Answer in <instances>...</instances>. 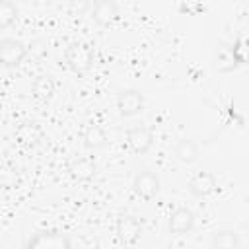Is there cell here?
<instances>
[{
	"instance_id": "obj_3",
	"label": "cell",
	"mask_w": 249,
	"mask_h": 249,
	"mask_svg": "<svg viewBox=\"0 0 249 249\" xmlns=\"http://www.w3.org/2000/svg\"><path fill=\"white\" fill-rule=\"evenodd\" d=\"M115 103H117V111L121 117H134V115H140L144 111L146 99L138 89L126 88V89H121L117 93Z\"/></svg>"
},
{
	"instance_id": "obj_15",
	"label": "cell",
	"mask_w": 249,
	"mask_h": 249,
	"mask_svg": "<svg viewBox=\"0 0 249 249\" xmlns=\"http://www.w3.org/2000/svg\"><path fill=\"white\" fill-rule=\"evenodd\" d=\"M173 154H175V158H177L181 163L191 165V163H195V161L198 160V146H196V142H193L191 138H181V140L175 144Z\"/></svg>"
},
{
	"instance_id": "obj_18",
	"label": "cell",
	"mask_w": 249,
	"mask_h": 249,
	"mask_svg": "<svg viewBox=\"0 0 249 249\" xmlns=\"http://www.w3.org/2000/svg\"><path fill=\"white\" fill-rule=\"evenodd\" d=\"M19 185V173L12 165H2L0 167V187L2 189H14Z\"/></svg>"
},
{
	"instance_id": "obj_17",
	"label": "cell",
	"mask_w": 249,
	"mask_h": 249,
	"mask_svg": "<svg viewBox=\"0 0 249 249\" xmlns=\"http://www.w3.org/2000/svg\"><path fill=\"white\" fill-rule=\"evenodd\" d=\"M97 167L93 163V160L89 158H78L70 163V175L76 179V181H89L93 179Z\"/></svg>"
},
{
	"instance_id": "obj_14",
	"label": "cell",
	"mask_w": 249,
	"mask_h": 249,
	"mask_svg": "<svg viewBox=\"0 0 249 249\" xmlns=\"http://www.w3.org/2000/svg\"><path fill=\"white\" fill-rule=\"evenodd\" d=\"M82 140H84V146L88 148V150H101V148H105L107 146V134H105V130L99 126V124H89L86 130H84V134H82Z\"/></svg>"
},
{
	"instance_id": "obj_16",
	"label": "cell",
	"mask_w": 249,
	"mask_h": 249,
	"mask_svg": "<svg viewBox=\"0 0 249 249\" xmlns=\"http://www.w3.org/2000/svg\"><path fill=\"white\" fill-rule=\"evenodd\" d=\"M212 249H239V235L233 230H216L210 237Z\"/></svg>"
},
{
	"instance_id": "obj_10",
	"label": "cell",
	"mask_w": 249,
	"mask_h": 249,
	"mask_svg": "<svg viewBox=\"0 0 249 249\" xmlns=\"http://www.w3.org/2000/svg\"><path fill=\"white\" fill-rule=\"evenodd\" d=\"M16 140L25 148H35L43 140V128L33 121H23L16 126Z\"/></svg>"
},
{
	"instance_id": "obj_5",
	"label": "cell",
	"mask_w": 249,
	"mask_h": 249,
	"mask_svg": "<svg viewBox=\"0 0 249 249\" xmlns=\"http://www.w3.org/2000/svg\"><path fill=\"white\" fill-rule=\"evenodd\" d=\"M115 231H117V237L123 245H134L142 235V222L136 216L123 214L117 218Z\"/></svg>"
},
{
	"instance_id": "obj_21",
	"label": "cell",
	"mask_w": 249,
	"mask_h": 249,
	"mask_svg": "<svg viewBox=\"0 0 249 249\" xmlns=\"http://www.w3.org/2000/svg\"><path fill=\"white\" fill-rule=\"evenodd\" d=\"M177 8H179L181 14H189V16L198 14V12H204V6L202 4H196V2H181Z\"/></svg>"
},
{
	"instance_id": "obj_11",
	"label": "cell",
	"mask_w": 249,
	"mask_h": 249,
	"mask_svg": "<svg viewBox=\"0 0 249 249\" xmlns=\"http://www.w3.org/2000/svg\"><path fill=\"white\" fill-rule=\"evenodd\" d=\"M91 18L99 27H107L119 18V6L111 0H99L91 8Z\"/></svg>"
},
{
	"instance_id": "obj_13",
	"label": "cell",
	"mask_w": 249,
	"mask_h": 249,
	"mask_svg": "<svg viewBox=\"0 0 249 249\" xmlns=\"http://www.w3.org/2000/svg\"><path fill=\"white\" fill-rule=\"evenodd\" d=\"M54 89H56V84H54L53 76H49V74L37 76L33 80V84H31V93L39 101H49L54 95Z\"/></svg>"
},
{
	"instance_id": "obj_4",
	"label": "cell",
	"mask_w": 249,
	"mask_h": 249,
	"mask_svg": "<svg viewBox=\"0 0 249 249\" xmlns=\"http://www.w3.org/2000/svg\"><path fill=\"white\" fill-rule=\"evenodd\" d=\"M27 56V49L21 41L6 37L0 39V64L4 68H16L19 66Z\"/></svg>"
},
{
	"instance_id": "obj_7",
	"label": "cell",
	"mask_w": 249,
	"mask_h": 249,
	"mask_svg": "<svg viewBox=\"0 0 249 249\" xmlns=\"http://www.w3.org/2000/svg\"><path fill=\"white\" fill-rule=\"evenodd\" d=\"M195 228V212L187 206H179L169 214L167 230L171 235H187Z\"/></svg>"
},
{
	"instance_id": "obj_9",
	"label": "cell",
	"mask_w": 249,
	"mask_h": 249,
	"mask_svg": "<svg viewBox=\"0 0 249 249\" xmlns=\"http://www.w3.org/2000/svg\"><path fill=\"white\" fill-rule=\"evenodd\" d=\"M216 187H218L216 177H214V173H210V171H198V173H195V175L191 177V181H189V193H191L193 196H196V198H206V196H210V195L216 191Z\"/></svg>"
},
{
	"instance_id": "obj_2",
	"label": "cell",
	"mask_w": 249,
	"mask_h": 249,
	"mask_svg": "<svg viewBox=\"0 0 249 249\" xmlns=\"http://www.w3.org/2000/svg\"><path fill=\"white\" fill-rule=\"evenodd\" d=\"M25 249H72V239L62 230H37L33 235H29Z\"/></svg>"
},
{
	"instance_id": "obj_8",
	"label": "cell",
	"mask_w": 249,
	"mask_h": 249,
	"mask_svg": "<svg viewBox=\"0 0 249 249\" xmlns=\"http://www.w3.org/2000/svg\"><path fill=\"white\" fill-rule=\"evenodd\" d=\"M126 144L134 154H146L154 144V134L146 124H134L126 132Z\"/></svg>"
},
{
	"instance_id": "obj_19",
	"label": "cell",
	"mask_w": 249,
	"mask_h": 249,
	"mask_svg": "<svg viewBox=\"0 0 249 249\" xmlns=\"http://www.w3.org/2000/svg\"><path fill=\"white\" fill-rule=\"evenodd\" d=\"M18 19V8L12 2H0V29L14 25Z\"/></svg>"
},
{
	"instance_id": "obj_20",
	"label": "cell",
	"mask_w": 249,
	"mask_h": 249,
	"mask_svg": "<svg viewBox=\"0 0 249 249\" xmlns=\"http://www.w3.org/2000/svg\"><path fill=\"white\" fill-rule=\"evenodd\" d=\"M231 51H233V54H235V58H237L239 64H245V62H247V41H245L243 37L237 39V41L231 45Z\"/></svg>"
},
{
	"instance_id": "obj_6",
	"label": "cell",
	"mask_w": 249,
	"mask_h": 249,
	"mask_svg": "<svg viewBox=\"0 0 249 249\" xmlns=\"http://www.w3.org/2000/svg\"><path fill=\"white\" fill-rule=\"evenodd\" d=\"M132 189H134V193H136L140 198L152 200V198L160 193V177H158L154 171H150V169H142V171H138V173L134 175V179H132Z\"/></svg>"
},
{
	"instance_id": "obj_1",
	"label": "cell",
	"mask_w": 249,
	"mask_h": 249,
	"mask_svg": "<svg viewBox=\"0 0 249 249\" xmlns=\"http://www.w3.org/2000/svg\"><path fill=\"white\" fill-rule=\"evenodd\" d=\"M64 62L74 74H86L95 62V49L88 41H74L64 51Z\"/></svg>"
},
{
	"instance_id": "obj_12",
	"label": "cell",
	"mask_w": 249,
	"mask_h": 249,
	"mask_svg": "<svg viewBox=\"0 0 249 249\" xmlns=\"http://www.w3.org/2000/svg\"><path fill=\"white\" fill-rule=\"evenodd\" d=\"M237 66H239V62H237V58H235V54L231 51V45H224L222 43L214 53V68L218 72L228 74V72H233Z\"/></svg>"
}]
</instances>
